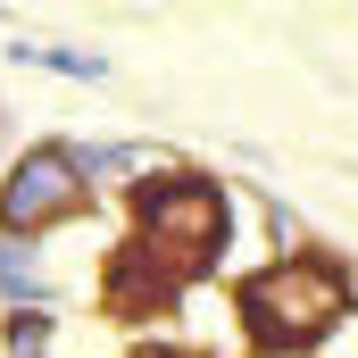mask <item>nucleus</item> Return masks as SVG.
<instances>
[{"instance_id":"1","label":"nucleus","mask_w":358,"mask_h":358,"mask_svg":"<svg viewBox=\"0 0 358 358\" xmlns=\"http://www.w3.org/2000/svg\"><path fill=\"white\" fill-rule=\"evenodd\" d=\"M342 275L317 267V259H275L242 283V317H250V334L267 342V350H308L317 334H334V317H342Z\"/></svg>"},{"instance_id":"2","label":"nucleus","mask_w":358,"mask_h":358,"mask_svg":"<svg viewBox=\"0 0 358 358\" xmlns=\"http://www.w3.org/2000/svg\"><path fill=\"white\" fill-rule=\"evenodd\" d=\"M142 225H150L142 250L167 275H192L217 250V234H225V200H217L208 183H159V192H142Z\"/></svg>"},{"instance_id":"3","label":"nucleus","mask_w":358,"mask_h":358,"mask_svg":"<svg viewBox=\"0 0 358 358\" xmlns=\"http://www.w3.org/2000/svg\"><path fill=\"white\" fill-rule=\"evenodd\" d=\"M84 208V183H76V159L67 150H34L8 192H0V217L17 225V234H42V225H59V217H76Z\"/></svg>"},{"instance_id":"4","label":"nucleus","mask_w":358,"mask_h":358,"mask_svg":"<svg viewBox=\"0 0 358 358\" xmlns=\"http://www.w3.org/2000/svg\"><path fill=\"white\" fill-rule=\"evenodd\" d=\"M167 300H176V275L159 267L142 242H134V250L108 267V308H117V317H159Z\"/></svg>"},{"instance_id":"5","label":"nucleus","mask_w":358,"mask_h":358,"mask_svg":"<svg viewBox=\"0 0 358 358\" xmlns=\"http://www.w3.org/2000/svg\"><path fill=\"white\" fill-rule=\"evenodd\" d=\"M159 358H176V350H159Z\"/></svg>"}]
</instances>
